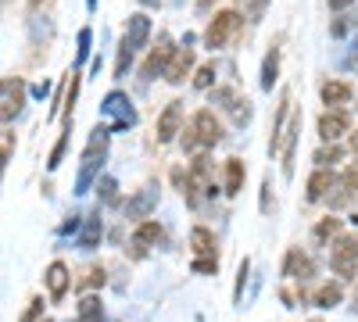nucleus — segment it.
I'll list each match as a JSON object with an SVG mask.
<instances>
[{"mask_svg":"<svg viewBox=\"0 0 358 322\" xmlns=\"http://www.w3.org/2000/svg\"><path fill=\"white\" fill-rule=\"evenodd\" d=\"M212 4H215V0H201V4H197V8H201V11H208V8H212Z\"/></svg>","mask_w":358,"mask_h":322,"instance_id":"nucleus-40","label":"nucleus"},{"mask_svg":"<svg viewBox=\"0 0 358 322\" xmlns=\"http://www.w3.org/2000/svg\"><path fill=\"white\" fill-rule=\"evenodd\" d=\"M43 315V298H33V301H29V308L22 312V319L18 322H36Z\"/></svg>","mask_w":358,"mask_h":322,"instance_id":"nucleus-30","label":"nucleus"},{"mask_svg":"<svg viewBox=\"0 0 358 322\" xmlns=\"http://www.w3.org/2000/svg\"><path fill=\"white\" fill-rule=\"evenodd\" d=\"M97 190H101V197H104L108 204H115V200H118V193H115V190H118V186H115V180H101V186H97Z\"/></svg>","mask_w":358,"mask_h":322,"instance_id":"nucleus-34","label":"nucleus"},{"mask_svg":"<svg viewBox=\"0 0 358 322\" xmlns=\"http://www.w3.org/2000/svg\"><path fill=\"white\" fill-rule=\"evenodd\" d=\"M344 190H351V193L358 197V165H351V168L344 172Z\"/></svg>","mask_w":358,"mask_h":322,"instance_id":"nucleus-35","label":"nucleus"},{"mask_svg":"<svg viewBox=\"0 0 358 322\" xmlns=\"http://www.w3.org/2000/svg\"><path fill=\"white\" fill-rule=\"evenodd\" d=\"M330 269L341 279H355L358 276V237L344 233V237L334 240V247H330Z\"/></svg>","mask_w":358,"mask_h":322,"instance_id":"nucleus-3","label":"nucleus"},{"mask_svg":"<svg viewBox=\"0 0 358 322\" xmlns=\"http://www.w3.org/2000/svg\"><path fill=\"white\" fill-rule=\"evenodd\" d=\"M194 36L187 33V40H183V47L176 50V57H172V65H169V72H165V79L169 82H183L187 75H190V68H194Z\"/></svg>","mask_w":358,"mask_h":322,"instance_id":"nucleus-10","label":"nucleus"},{"mask_svg":"<svg viewBox=\"0 0 358 322\" xmlns=\"http://www.w3.org/2000/svg\"><path fill=\"white\" fill-rule=\"evenodd\" d=\"M133 54H136V50H129L126 43H118V61H115V75H118V79H122L126 68L133 65Z\"/></svg>","mask_w":358,"mask_h":322,"instance_id":"nucleus-27","label":"nucleus"},{"mask_svg":"<svg viewBox=\"0 0 358 322\" xmlns=\"http://www.w3.org/2000/svg\"><path fill=\"white\" fill-rule=\"evenodd\" d=\"M244 279H248V258L241 261V276H236V301H241V294H244Z\"/></svg>","mask_w":358,"mask_h":322,"instance_id":"nucleus-37","label":"nucleus"},{"mask_svg":"<svg viewBox=\"0 0 358 322\" xmlns=\"http://www.w3.org/2000/svg\"><path fill=\"white\" fill-rule=\"evenodd\" d=\"M322 101L330 108H341L351 101V86L348 82H322Z\"/></svg>","mask_w":358,"mask_h":322,"instance_id":"nucleus-22","label":"nucleus"},{"mask_svg":"<svg viewBox=\"0 0 358 322\" xmlns=\"http://www.w3.org/2000/svg\"><path fill=\"white\" fill-rule=\"evenodd\" d=\"M244 175H248V168H244L241 158H229L226 161V193L229 197H236V193L244 190Z\"/></svg>","mask_w":358,"mask_h":322,"instance_id":"nucleus-19","label":"nucleus"},{"mask_svg":"<svg viewBox=\"0 0 358 322\" xmlns=\"http://www.w3.org/2000/svg\"><path fill=\"white\" fill-rule=\"evenodd\" d=\"M140 4H147V8H158V4H162V0H140Z\"/></svg>","mask_w":358,"mask_h":322,"instance_id":"nucleus-41","label":"nucleus"},{"mask_svg":"<svg viewBox=\"0 0 358 322\" xmlns=\"http://www.w3.org/2000/svg\"><path fill=\"white\" fill-rule=\"evenodd\" d=\"M341 298H344V290H341V283H322L319 290H315V305L319 308H334V305H341Z\"/></svg>","mask_w":358,"mask_h":322,"instance_id":"nucleus-23","label":"nucleus"},{"mask_svg":"<svg viewBox=\"0 0 358 322\" xmlns=\"http://www.w3.org/2000/svg\"><path fill=\"white\" fill-rule=\"evenodd\" d=\"M334 183H337V175L330 168H319L312 180H308V200H322L326 193L334 190Z\"/></svg>","mask_w":358,"mask_h":322,"instance_id":"nucleus-18","label":"nucleus"},{"mask_svg":"<svg viewBox=\"0 0 358 322\" xmlns=\"http://www.w3.org/2000/svg\"><path fill=\"white\" fill-rule=\"evenodd\" d=\"M69 133H72V129H69ZM69 133H62V140L54 143V151H50V161H47L50 168H57V165H62V154H65V143H69Z\"/></svg>","mask_w":358,"mask_h":322,"instance_id":"nucleus-31","label":"nucleus"},{"mask_svg":"<svg viewBox=\"0 0 358 322\" xmlns=\"http://www.w3.org/2000/svg\"><path fill=\"white\" fill-rule=\"evenodd\" d=\"M176 50H179V47H172V36L162 33V36H158V47L147 54V61H143V79H158V75H165L169 65H172V57H176Z\"/></svg>","mask_w":358,"mask_h":322,"instance_id":"nucleus-6","label":"nucleus"},{"mask_svg":"<svg viewBox=\"0 0 358 322\" xmlns=\"http://www.w3.org/2000/svg\"><path fill=\"white\" fill-rule=\"evenodd\" d=\"M155 200H158V190H143V193H136V197L126 204V215H129V219H143L147 212L155 208Z\"/></svg>","mask_w":358,"mask_h":322,"instance_id":"nucleus-20","label":"nucleus"},{"mask_svg":"<svg viewBox=\"0 0 358 322\" xmlns=\"http://www.w3.org/2000/svg\"><path fill=\"white\" fill-rule=\"evenodd\" d=\"M43 322H50V319H43Z\"/></svg>","mask_w":358,"mask_h":322,"instance_id":"nucleus-44","label":"nucleus"},{"mask_svg":"<svg viewBox=\"0 0 358 322\" xmlns=\"http://www.w3.org/2000/svg\"><path fill=\"white\" fill-rule=\"evenodd\" d=\"M101 111L115 119V129H129V126H136V108H133V101H129L122 90H111V94L104 97Z\"/></svg>","mask_w":358,"mask_h":322,"instance_id":"nucleus-7","label":"nucleus"},{"mask_svg":"<svg viewBox=\"0 0 358 322\" xmlns=\"http://www.w3.org/2000/svg\"><path fill=\"white\" fill-rule=\"evenodd\" d=\"M179 122H183V108H179V101H169L158 119V143H172L179 133Z\"/></svg>","mask_w":358,"mask_h":322,"instance_id":"nucleus-12","label":"nucleus"},{"mask_svg":"<svg viewBox=\"0 0 358 322\" xmlns=\"http://www.w3.org/2000/svg\"><path fill=\"white\" fill-rule=\"evenodd\" d=\"M334 237H341V219H322L319 226H315V240H334Z\"/></svg>","mask_w":358,"mask_h":322,"instance_id":"nucleus-26","label":"nucleus"},{"mask_svg":"<svg viewBox=\"0 0 358 322\" xmlns=\"http://www.w3.org/2000/svg\"><path fill=\"white\" fill-rule=\"evenodd\" d=\"M348 129H351V119H348L344 108H330V111L319 115V136H322V140L334 143V140H341Z\"/></svg>","mask_w":358,"mask_h":322,"instance_id":"nucleus-8","label":"nucleus"},{"mask_svg":"<svg viewBox=\"0 0 358 322\" xmlns=\"http://www.w3.org/2000/svg\"><path fill=\"white\" fill-rule=\"evenodd\" d=\"M83 322H104V308H101V298H83L79 301V315Z\"/></svg>","mask_w":358,"mask_h":322,"instance_id":"nucleus-25","label":"nucleus"},{"mask_svg":"<svg viewBox=\"0 0 358 322\" xmlns=\"http://www.w3.org/2000/svg\"><path fill=\"white\" fill-rule=\"evenodd\" d=\"M276 72H280V47H273V50L265 54V65H262V90H273Z\"/></svg>","mask_w":358,"mask_h":322,"instance_id":"nucleus-24","label":"nucleus"},{"mask_svg":"<svg viewBox=\"0 0 358 322\" xmlns=\"http://www.w3.org/2000/svg\"><path fill=\"white\" fill-rule=\"evenodd\" d=\"M315 161H319V168L337 165V161H341V147H326V151H319V154H315Z\"/></svg>","mask_w":358,"mask_h":322,"instance_id":"nucleus-29","label":"nucleus"},{"mask_svg":"<svg viewBox=\"0 0 358 322\" xmlns=\"http://www.w3.org/2000/svg\"><path fill=\"white\" fill-rule=\"evenodd\" d=\"M147 40H151V18H147V15H129V25H126L122 43H126L129 50H140Z\"/></svg>","mask_w":358,"mask_h":322,"instance_id":"nucleus-13","label":"nucleus"},{"mask_svg":"<svg viewBox=\"0 0 358 322\" xmlns=\"http://www.w3.org/2000/svg\"><path fill=\"white\" fill-rule=\"evenodd\" d=\"M297 133H301V115H297V111H290L287 126L280 129L276 147H268L273 154H280V161H283V175H290V172H294V143H297Z\"/></svg>","mask_w":358,"mask_h":322,"instance_id":"nucleus-5","label":"nucleus"},{"mask_svg":"<svg viewBox=\"0 0 358 322\" xmlns=\"http://www.w3.org/2000/svg\"><path fill=\"white\" fill-rule=\"evenodd\" d=\"M283 276H287V279H308V276H315L312 258H308L301 247H290L287 258H283Z\"/></svg>","mask_w":358,"mask_h":322,"instance_id":"nucleus-11","label":"nucleus"},{"mask_svg":"<svg viewBox=\"0 0 358 322\" xmlns=\"http://www.w3.org/2000/svg\"><path fill=\"white\" fill-rule=\"evenodd\" d=\"M29 4H33V8H40V4H43V0H29Z\"/></svg>","mask_w":358,"mask_h":322,"instance_id":"nucleus-43","label":"nucleus"},{"mask_svg":"<svg viewBox=\"0 0 358 322\" xmlns=\"http://www.w3.org/2000/svg\"><path fill=\"white\" fill-rule=\"evenodd\" d=\"M355 0H330V11H344V8H351Z\"/></svg>","mask_w":358,"mask_h":322,"instance_id":"nucleus-38","label":"nucleus"},{"mask_svg":"<svg viewBox=\"0 0 358 322\" xmlns=\"http://www.w3.org/2000/svg\"><path fill=\"white\" fill-rule=\"evenodd\" d=\"M83 286H104V269H90V276L83 279Z\"/></svg>","mask_w":358,"mask_h":322,"instance_id":"nucleus-36","label":"nucleus"},{"mask_svg":"<svg viewBox=\"0 0 358 322\" xmlns=\"http://www.w3.org/2000/svg\"><path fill=\"white\" fill-rule=\"evenodd\" d=\"M162 240V226L155 222V219H147V222H140L136 229H133V247L143 254L147 247H151V244H158Z\"/></svg>","mask_w":358,"mask_h":322,"instance_id":"nucleus-17","label":"nucleus"},{"mask_svg":"<svg viewBox=\"0 0 358 322\" xmlns=\"http://www.w3.org/2000/svg\"><path fill=\"white\" fill-rule=\"evenodd\" d=\"M351 151H355V158H358V133L351 136Z\"/></svg>","mask_w":358,"mask_h":322,"instance_id":"nucleus-39","label":"nucleus"},{"mask_svg":"<svg viewBox=\"0 0 358 322\" xmlns=\"http://www.w3.org/2000/svg\"><path fill=\"white\" fill-rule=\"evenodd\" d=\"M104 151H108V129L101 126V129H94V136H90L86 151H83V165H79L76 193H86V190H90V183H94V175H97V168H101V158H104Z\"/></svg>","mask_w":358,"mask_h":322,"instance_id":"nucleus-2","label":"nucleus"},{"mask_svg":"<svg viewBox=\"0 0 358 322\" xmlns=\"http://www.w3.org/2000/svg\"><path fill=\"white\" fill-rule=\"evenodd\" d=\"M0 94H4V108H0V115H4V122H11L15 115L22 111V104H25V82L8 75L4 82H0Z\"/></svg>","mask_w":358,"mask_h":322,"instance_id":"nucleus-9","label":"nucleus"},{"mask_svg":"<svg viewBox=\"0 0 358 322\" xmlns=\"http://www.w3.org/2000/svg\"><path fill=\"white\" fill-rule=\"evenodd\" d=\"M212 82H215V65H201L197 75H194V86H197V90H208Z\"/></svg>","mask_w":358,"mask_h":322,"instance_id":"nucleus-28","label":"nucleus"},{"mask_svg":"<svg viewBox=\"0 0 358 322\" xmlns=\"http://www.w3.org/2000/svg\"><path fill=\"white\" fill-rule=\"evenodd\" d=\"M101 237H104V219H101V212L86 215V226H83V233H79V247H83V251H94V247L101 244Z\"/></svg>","mask_w":358,"mask_h":322,"instance_id":"nucleus-16","label":"nucleus"},{"mask_svg":"<svg viewBox=\"0 0 358 322\" xmlns=\"http://www.w3.org/2000/svg\"><path fill=\"white\" fill-rule=\"evenodd\" d=\"M190 247H194V254H215V233L204 229V226H194L190 229Z\"/></svg>","mask_w":358,"mask_h":322,"instance_id":"nucleus-21","label":"nucleus"},{"mask_svg":"<svg viewBox=\"0 0 358 322\" xmlns=\"http://www.w3.org/2000/svg\"><path fill=\"white\" fill-rule=\"evenodd\" d=\"M215 101H219L226 111H233V122H236V126H244V122L251 119V104H248V97H236L233 90H215Z\"/></svg>","mask_w":358,"mask_h":322,"instance_id":"nucleus-14","label":"nucleus"},{"mask_svg":"<svg viewBox=\"0 0 358 322\" xmlns=\"http://www.w3.org/2000/svg\"><path fill=\"white\" fill-rule=\"evenodd\" d=\"M69 283H72V276H69V269H65V261H54V265L47 269V290H50V301H62V298L69 294Z\"/></svg>","mask_w":358,"mask_h":322,"instance_id":"nucleus-15","label":"nucleus"},{"mask_svg":"<svg viewBox=\"0 0 358 322\" xmlns=\"http://www.w3.org/2000/svg\"><path fill=\"white\" fill-rule=\"evenodd\" d=\"M241 25H244V18L236 11H219L212 22H208V29H204V43L212 50H219V47H226L236 33H241Z\"/></svg>","mask_w":358,"mask_h":322,"instance_id":"nucleus-4","label":"nucleus"},{"mask_svg":"<svg viewBox=\"0 0 358 322\" xmlns=\"http://www.w3.org/2000/svg\"><path fill=\"white\" fill-rule=\"evenodd\" d=\"M312 322H319V319H312Z\"/></svg>","mask_w":358,"mask_h":322,"instance_id":"nucleus-45","label":"nucleus"},{"mask_svg":"<svg viewBox=\"0 0 358 322\" xmlns=\"http://www.w3.org/2000/svg\"><path fill=\"white\" fill-rule=\"evenodd\" d=\"M90 40H94V33H90V29H79V65L90 57Z\"/></svg>","mask_w":358,"mask_h":322,"instance_id":"nucleus-33","label":"nucleus"},{"mask_svg":"<svg viewBox=\"0 0 358 322\" xmlns=\"http://www.w3.org/2000/svg\"><path fill=\"white\" fill-rule=\"evenodd\" d=\"M190 269H194V272H219V258H215V254H212V258H197Z\"/></svg>","mask_w":358,"mask_h":322,"instance_id":"nucleus-32","label":"nucleus"},{"mask_svg":"<svg viewBox=\"0 0 358 322\" xmlns=\"http://www.w3.org/2000/svg\"><path fill=\"white\" fill-rule=\"evenodd\" d=\"M219 140H222V126H219V119H215V111L201 108V111L194 115V119H190L187 133H183V151H197V147H215Z\"/></svg>","mask_w":358,"mask_h":322,"instance_id":"nucleus-1","label":"nucleus"},{"mask_svg":"<svg viewBox=\"0 0 358 322\" xmlns=\"http://www.w3.org/2000/svg\"><path fill=\"white\" fill-rule=\"evenodd\" d=\"M351 308H355V312H358V286H355V305H351Z\"/></svg>","mask_w":358,"mask_h":322,"instance_id":"nucleus-42","label":"nucleus"}]
</instances>
